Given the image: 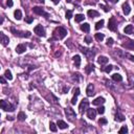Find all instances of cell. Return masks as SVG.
Listing matches in <instances>:
<instances>
[{
    "mask_svg": "<svg viewBox=\"0 0 134 134\" xmlns=\"http://www.w3.org/2000/svg\"><path fill=\"white\" fill-rule=\"evenodd\" d=\"M66 35H67V31L64 27L59 26L54 31V37H55V39H57V40L64 39V38L66 37Z\"/></svg>",
    "mask_w": 134,
    "mask_h": 134,
    "instance_id": "1",
    "label": "cell"
},
{
    "mask_svg": "<svg viewBox=\"0 0 134 134\" xmlns=\"http://www.w3.org/2000/svg\"><path fill=\"white\" fill-rule=\"evenodd\" d=\"M0 106H1V108L4 111H9V112H13V111L15 110V106L12 105V104H9V103H7V102H5L4 100L0 101Z\"/></svg>",
    "mask_w": 134,
    "mask_h": 134,
    "instance_id": "2",
    "label": "cell"
},
{
    "mask_svg": "<svg viewBox=\"0 0 134 134\" xmlns=\"http://www.w3.org/2000/svg\"><path fill=\"white\" fill-rule=\"evenodd\" d=\"M65 114H66V116L68 117V120H70V122H73V120H75V117H77V114H75V112L73 111V109H71V108L67 107L66 109H65Z\"/></svg>",
    "mask_w": 134,
    "mask_h": 134,
    "instance_id": "3",
    "label": "cell"
},
{
    "mask_svg": "<svg viewBox=\"0 0 134 134\" xmlns=\"http://www.w3.org/2000/svg\"><path fill=\"white\" fill-rule=\"evenodd\" d=\"M80 49L82 50V52L84 54L86 57L88 58V59H92L93 57H94V55H95V51L93 49H88V48H84V47H82V46H80Z\"/></svg>",
    "mask_w": 134,
    "mask_h": 134,
    "instance_id": "4",
    "label": "cell"
},
{
    "mask_svg": "<svg viewBox=\"0 0 134 134\" xmlns=\"http://www.w3.org/2000/svg\"><path fill=\"white\" fill-rule=\"evenodd\" d=\"M11 31H12V32L15 35V36H18V37H22V38H29V37L32 36L31 32H18V31H16V29H15L14 27H12Z\"/></svg>",
    "mask_w": 134,
    "mask_h": 134,
    "instance_id": "5",
    "label": "cell"
},
{
    "mask_svg": "<svg viewBox=\"0 0 134 134\" xmlns=\"http://www.w3.org/2000/svg\"><path fill=\"white\" fill-rule=\"evenodd\" d=\"M108 28L112 32H115L116 28H117V23H116V20L114 17L109 19V22H108Z\"/></svg>",
    "mask_w": 134,
    "mask_h": 134,
    "instance_id": "6",
    "label": "cell"
},
{
    "mask_svg": "<svg viewBox=\"0 0 134 134\" xmlns=\"http://www.w3.org/2000/svg\"><path fill=\"white\" fill-rule=\"evenodd\" d=\"M35 34H37L39 37H45V29L42 27V25H37L34 28Z\"/></svg>",
    "mask_w": 134,
    "mask_h": 134,
    "instance_id": "7",
    "label": "cell"
},
{
    "mask_svg": "<svg viewBox=\"0 0 134 134\" xmlns=\"http://www.w3.org/2000/svg\"><path fill=\"white\" fill-rule=\"evenodd\" d=\"M88 106H89V102H88V100H86V98H83L82 102H81V104H80V107H79L80 112L83 113L86 109H88Z\"/></svg>",
    "mask_w": 134,
    "mask_h": 134,
    "instance_id": "8",
    "label": "cell"
},
{
    "mask_svg": "<svg viewBox=\"0 0 134 134\" xmlns=\"http://www.w3.org/2000/svg\"><path fill=\"white\" fill-rule=\"evenodd\" d=\"M32 11H34V13H35V14H37V15H43V16H45V18H48V17H49V15L47 14V13H45L44 9H43L42 7L36 6V7L32 9Z\"/></svg>",
    "mask_w": 134,
    "mask_h": 134,
    "instance_id": "9",
    "label": "cell"
},
{
    "mask_svg": "<svg viewBox=\"0 0 134 134\" xmlns=\"http://www.w3.org/2000/svg\"><path fill=\"white\" fill-rule=\"evenodd\" d=\"M25 50H26V45H25V44L17 45V47H16V52H17V54L21 55V54H23V52H25Z\"/></svg>",
    "mask_w": 134,
    "mask_h": 134,
    "instance_id": "10",
    "label": "cell"
},
{
    "mask_svg": "<svg viewBox=\"0 0 134 134\" xmlns=\"http://www.w3.org/2000/svg\"><path fill=\"white\" fill-rule=\"evenodd\" d=\"M0 39H1V43H2V45L6 46V45L9 44V37L5 36V35H4L3 32H0Z\"/></svg>",
    "mask_w": 134,
    "mask_h": 134,
    "instance_id": "11",
    "label": "cell"
},
{
    "mask_svg": "<svg viewBox=\"0 0 134 134\" xmlns=\"http://www.w3.org/2000/svg\"><path fill=\"white\" fill-rule=\"evenodd\" d=\"M123 46L129 49H134V40H128L125 43H123Z\"/></svg>",
    "mask_w": 134,
    "mask_h": 134,
    "instance_id": "12",
    "label": "cell"
},
{
    "mask_svg": "<svg viewBox=\"0 0 134 134\" xmlns=\"http://www.w3.org/2000/svg\"><path fill=\"white\" fill-rule=\"evenodd\" d=\"M93 90H94V86H93L92 84H89V85L87 86V89H86V93H87L88 97H92V95L94 94Z\"/></svg>",
    "mask_w": 134,
    "mask_h": 134,
    "instance_id": "13",
    "label": "cell"
},
{
    "mask_svg": "<svg viewBox=\"0 0 134 134\" xmlns=\"http://www.w3.org/2000/svg\"><path fill=\"white\" fill-rule=\"evenodd\" d=\"M87 116L88 118H90V120H94L95 116H97V112H95L94 109H88L87 110Z\"/></svg>",
    "mask_w": 134,
    "mask_h": 134,
    "instance_id": "14",
    "label": "cell"
},
{
    "mask_svg": "<svg viewBox=\"0 0 134 134\" xmlns=\"http://www.w3.org/2000/svg\"><path fill=\"white\" fill-rule=\"evenodd\" d=\"M105 103V98L104 97H97L94 101L92 102V104L94 106H100V105H103V104Z\"/></svg>",
    "mask_w": 134,
    "mask_h": 134,
    "instance_id": "15",
    "label": "cell"
},
{
    "mask_svg": "<svg viewBox=\"0 0 134 134\" xmlns=\"http://www.w3.org/2000/svg\"><path fill=\"white\" fill-rule=\"evenodd\" d=\"M133 31H134V26H133V25H131V24L127 25V26L124 28V32H125V34H128V35L132 34Z\"/></svg>",
    "mask_w": 134,
    "mask_h": 134,
    "instance_id": "16",
    "label": "cell"
},
{
    "mask_svg": "<svg viewBox=\"0 0 134 134\" xmlns=\"http://www.w3.org/2000/svg\"><path fill=\"white\" fill-rule=\"evenodd\" d=\"M123 12H124V14H125V15H129V14H130L131 9H130V6H129V4L127 3V2L123 4Z\"/></svg>",
    "mask_w": 134,
    "mask_h": 134,
    "instance_id": "17",
    "label": "cell"
},
{
    "mask_svg": "<svg viewBox=\"0 0 134 134\" xmlns=\"http://www.w3.org/2000/svg\"><path fill=\"white\" fill-rule=\"evenodd\" d=\"M87 15L90 17V18H95V17H98V13L97 11H94V9H89V11L87 12Z\"/></svg>",
    "mask_w": 134,
    "mask_h": 134,
    "instance_id": "18",
    "label": "cell"
},
{
    "mask_svg": "<svg viewBox=\"0 0 134 134\" xmlns=\"http://www.w3.org/2000/svg\"><path fill=\"white\" fill-rule=\"evenodd\" d=\"M97 63L101 65L106 64V63H108V58L104 57V55H101V57H98V59H97Z\"/></svg>",
    "mask_w": 134,
    "mask_h": 134,
    "instance_id": "19",
    "label": "cell"
},
{
    "mask_svg": "<svg viewBox=\"0 0 134 134\" xmlns=\"http://www.w3.org/2000/svg\"><path fill=\"white\" fill-rule=\"evenodd\" d=\"M73 59V62H74V64H75V66L77 67H80V65H81V57L79 55H75L74 57L72 58Z\"/></svg>",
    "mask_w": 134,
    "mask_h": 134,
    "instance_id": "20",
    "label": "cell"
},
{
    "mask_svg": "<svg viewBox=\"0 0 134 134\" xmlns=\"http://www.w3.org/2000/svg\"><path fill=\"white\" fill-rule=\"evenodd\" d=\"M114 120H116V122H124V120H125V116H124L122 113L117 112L115 115V117H114Z\"/></svg>",
    "mask_w": 134,
    "mask_h": 134,
    "instance_id": "21",
    "label": "cell"
},
{
    "mask_svg": "<svg viewBox=\"0 0 134 134\" xmlns=\"http://www.w3.org/2000/svg\"><path fill=\"white\" fill-rule=\"evenodd\" d=\"M14 16L17 20H21L22 19V12L20 11V9H16V11L14 12Z\"/></svg>",
    "mask_w": 134,
    "mask_h": 134,
    "instance_id": "22",
    "label": "cell"
},
{
    "mask_svg": "<svg viewBox=\"0 0 134 134\" xmlns=\"http://www.w3.org/2000/svg\"><path fill=\"white\" fill-rule=\"evenodd\" d=\"M112 80L115 81V82H122V81H123V77L120 74H118V73H114V74L112 75Z\"/></svg>",
    "mask_w": 134,
    "mask_h": 134,
    "instance_id": "23",
    "label": "cell"
},
{
    "mask_svg": "<svg viewBox=\"0 0 134 134\" xmlns=\"http://www.w3.org/2000/svg\"><path fill=\"white\" fill-rule=\"evenodd\" d=\"M81 29H82L83 32H89V31H90V25L88 24V23L82 24V25H81Z\"/></svg>",
    "mask_w": 134,
    "mask_h": 134,
    "instance_id": "24",
    "label": "cell"
},
{
    "mask_svg": "<svg viewBox=\"0 0 134 134\" xmlns=\"http://www.w3.org/2000/svg\"><path fill=\"white\" fill-rule=\"evenodd\" d=\"M57 126H58V127H59L60 129H66V128L68 127L67 124L65 123V122H63V120H58Z\"/></svg>",
    "mask_w": 134,
    "mask_h": 134,
    "instance_id": "25",
    "label": "cell"
},
{
    "mask_svg": "<svg viewBox=\"0 0 134 134\" xmlns=\"http://www.w3.org/2000/svg\"><path fill=\"white\" fill-rule=\"evenodd\" d=\"M75 22H78V23H80V22H82L83 20L85 19V17H84V15H82V14H78V15H75Z\"/></svg>",
    "mask_w": 134,
    "mask_h": 134,
    "instance_id": "26",
    "label": "cell"
},
{
    "mask_svg": "<svg viewBox=\"0 0 134 134\" xmlns=\"http://www.w3.org/2000/svg\"><path fill=\"white\" fill-rule=\"evenodd\" d=\"M4 77H5L7 80H9V81H11V80H13V75H12L11 70H9V69H7V70H5V72H4Z\"/></svg>",
    "mask_w": 134,
    "mask_h": 134,
    "instance_id": "27",
    "label": "cell"
},
{
    "mask_svg": "<svg viewBox=\"0 0 134 134\" xmlns=\"http://www.w3.org/2000/svg\"><path fill=\"white\" fill-rule=\"evenodd\" d=\"M93 69H94V66L91 64H89V65H87V66L85 67V71L86 73H90L91 71H93Z\"/></svg>",
    "mask_w": 134,
    "mask_h": 134,
    "instance_id": "28",
    "label": "cell"
},
{
    "mask_svg": "<svg viewBox=\"0 0 134 134\" xmlns=\"http://www.w3.org/2000/svg\"><path fill=\"white\" fill-rule=\"evenodd\" d=\"M112 69H113V66H112V65H107V66H105V67L102 68L103 71H105V72H107V73H109Z\"/></svg>",
    "mask_w": 134,
    "mask_h": 134,
    "instance_id": "29",
    "label": "cell"
},
{
    "mask_svg": "<svg viewBox=\"0 0 134 134\" xmlns=\"http://www.w3.org/2000/svg\"><path fill=\"white\" fill-rule=\"evenodd\" d=\"M18 120H21V122H23V120H25V118H26V114H25L24 112H19V114H18Z\"/></svg>",
    "mask_w": 134,
    "mask_h": 134,
    "instance_id": "30",
    "label": "cell"
},
{
    "mask_svg": "<svg viewBox=\"0 0 134 134\" xmlns=\"http://www.w3.org/2000/svg\"><path fill=\"white\" fill-rule=\"evenodd\" d=\"M104 20H101V21H98V22H97V24H95V29L97 31H98L100 28H102L103 27V25H104Z\"/></svg>",
    "mask_w": 134,
    "mask_h": 134,
    "instance_id": "31",
    "label": "cell"
},
{
    "mask_svg": "<svg viewBox=\"0 0 134 134\" xmlns=\"http://www.w3.org/2000/svg\"><path fill=\"white\" fill-rule=\"evenodd\" d=\"M49 129H50V131H52V132H57V126H55V123H50L49 124Z\"/></svg>",
    "mask_w": 134,
    "mask_h": 134,
    "instance_id": "32",
    "label": "cell"
},
{
    "mask_svg": "<svg viewBox=\"0 0 134 134\" xmlns=\"http://www.w3.org/2000/svg\"><path fill=\"white\" fill-rule=\"evenodd\" d=\"M105 36H104V34H95V39L97 40V41H103Z\"/></svg>",
    "mask_w": 134,
    "mask_h": 134,
    "instance_id": "33",
    "label": "cell"
},
{
    "mask_svg": "<svg viewBox=\"0 0 134 134\" xmlns=\"http://www.w3.org/2000/svg\"><path fill=\"white\" fill-rule=\"evenodd\" d=\"M128 132V128H127V126H124V127H122L120 129V131H118V133H120V134H124V133H127Z\"/></svg>",
    "mask_w": 134,
    "mask_h": 134,
    "instance_id": "34",
    "label": "cell"
},
{
    "mask_svg": "<svg viewBox=\"0 0 134 134\" xmlns=\"http://www.w3.org/2000/svg\"><path fill=\"white\" fill-rule=\"evenodd\" d=\"M100 7H101V9H103V11H104V12H106V13H108V12L110 11L109 7L106 6V5H104V4H100Z\"/></svg>",
    "mask_w": 134,
    "mask_h": 134,
    "instance_id": "35",
    "label": "cell"
},
{
    "mask_svg": "<svg viewBox=\"0 0 134 134\" xmlns=\"http://www.w3.org/2000/svg\"><path fill=\"white\" fill-rule=\"evenodd\" d=\"M107 123H108L107 120H106V118H104V117L100 118V120H98V124H100V125H106Z\"/></svg>",
    "mask_w": 134,
    "mask_h": 134,
    "instance_id": "36",
    "label": "cell"
},
{
    "mask_svg": "<svg viewBox=\"0 0 134 134\" xmlns=\"http://www.w3.org/2000/svg\"><path fill=\"white\" fill-rule=\"evenodd\" d=\"M85 42L87 43V44H90V43L92 42V38L89 37V36H86L85 37Z\"/></svg>",
    "mask_w": 134,
    "mask_h": 134,
    "instance_id": "37",
    "label": "cell"
},
{
    "mask_svg": "<svg viewBox=\"0 0 134 134\" xmlns=\"http://www.w3.org/2000/svg\"><path fill=\"white\" fill-rule=\"evenodd\" d=\"M32 21H34V18H32V17H26V18H25V22H26V23H32Z\"/></svg>",
    "mask_w": 134,
    "mask_h": 134,
    "instance_id": "38",
    "label": "cell"
},
{
    "mask_svg": "<svg viewBox=\"0 0 134 134\" xmlns=\"http://www.w3.org/2000/svg\"><path fill=\"white\" fill-rule=\"evenodd\" d=\"M72 17V11H67L66 12V18L67 19H70Z\"/></svg>",
    "mask_w": 134,
    "mask_h": 134,
    "instance_id": "39",
    "label": "cell"
},
{
    "mask_svg": "<svg viewBox=\"0 0 134 134\" xmlns=\"http://www.w3.org/2000/svg\"><path fill=\"white\" fill-rule=\"evenodd\" d=\"M73 94H74L75 97H78V95L80 94V88H74V89H73Z\"/></svg>",
    "mask_w": 134,
    "mask_h": 134,
    "instance_id": "40",
    "label": "cell"
},
{
    "mask_svg": "<svg viewBox=\"0 0 134 134\" xmlns=\"http://www.w3.org/2000/svg\"><path fill=\"white\" fill-rule=\"evenodd\" d=\"M106 44H107L108 46H111V45L113 44V39L112 38H109V39L107 40V43H106Z\"/></svg>",
    "mask_w": 134,
    "mask_h": 134,
    "instance_id": "41",
    "label": "cell"
},
{
    "mask_svg": "<svg viewBox=\"0 0 134 134\" xmlns=\"http://www.w3.org/2000/svg\"><path fill=\"white\" fill-rule=\"evenodd\" d=\"M97 112L100 113V114H103V113L105 112V108H104L103 106H102V107H98V109H97Z\"/></svg>",
    "mask_w": 134,
    "mask_h": 134,
    "instance_id": "42",
    "label": "cell"
},
{
    "mask_svg": "<svg viewBox=\"0 0 134 134\" xmlns=\"http://www.w3.org/2000/svg\"><path fill=\"white\" fill-rule=\"evenodd\" d=\"M77 102H78V97L73 95V97H72V100H71V104H72V105H75Z\"/></svg>",
    "mask_w": 134,
    "mask_h": 134,
    "instance_id": "43",
    "label": "cell"
},
{
    "mask_svg": "<svg viewBox=\"0 0 134 134\" xmlns=\"http://www.w3.org/2000/svg\"><path fill=\"white\" fill-rule=\"evenodd\" d=\"M6 3H7V5H9V7H12V6H13V4H14V3H13V0H7Z\"/></svg>",
    "mask_w": 134,
    "mask_h": 134,
    "instance_id": "44",
    "label": "cell"
},
{
    "mask_svg": "<svg viewBox=\"0 0 134 134\" xmlns=\"http://www.w3.org/2000/svg\"><path fill=\"white\" fill-rule=\"evenodd\" d=\"M106 1H108V2H111V3H116V2H118V0H106Z\"/></svg>",
    "mask_w": 134,
    "mask_h": 134,
    "instance_id": "45",
    "label": "cell"
},
{
    "mask_svg": "<svg viewBox=\"0 0 134 134\" xmlns=\"http://www.w3.org/2000/svg\"><path fill=\"white\" fill-rule=\"evenodd\" d=\"M127 55H128L129 58H130V60H131V61H132V62H134V55H129V54H127Z\"/></svg>",
    "mask_w": 134,
    "mask_h": 134,
    "instance_id": "46",
    "label": "cell"
},
{
    "mask_svg": "<svg viewBox=\"0 0 134 134\" xmlns=\"http://www.w3.org/2000/svg\"><path fill=\"white\" fill-rule=\"evenodd\" d=\"M68 90H69V88H68V87H64V88H63V93H67Z\"/></svg>",
    "mask_w": 134,
    "mask_h": 134,
    "instance_id": "47",
    "label": "cell"
},
{
    "mask_svg": "<svg viewBox=\"0 0 134 134\" xmlns=\"http://www.w3.org/2000/svg\"><path fill=\"white\" fill-rule=\"evenodd\" d=\"M0 81H1L2 84H6V82H5V80H4V78H3V77L0 78Z\"/></svg>",
    "mask_w": 134,
    "mask_h": 134,
    "instance_id": "48",
    "label": "cell"
},
{
    "mask_svg": "<svg viewBox=\"0 0 134 134\" xmlns=\"http://www.w3.org/2000/svg\"><path fill=\"white\" fill-rule=\"evenodd\" d=\"M51 1L54 2L55 4H58V3H59V1H60V0H51Z\"/></svg>",
    "mask_w": 134,
    "mask_h": 134,
    "instance_id": "49",
    "label": "cell"
},
{
    "mask_svg": "<svg viewBox=\"0 0 134 134\" xmlns=\"http://www.w3.org/2000/svg\"><path fill=\"white\" fill-rule=\"evenodd\" d=\"M40 2H41V3H44V0H39Z\"/></svg>",
    "mask_w": 134,
    "mask_h": 134,
    "instance_id": "50",
    "label": "cell"
},
{
    "mask_svg": "<svg viewBox=\"0 0 134 134\" xmlns=\"http://www.w3.org/2000/svg\"><path fill=\"white\" fill-rule=\"evenodd\" d=\"M66 1H67V2H70V1H71V0H66Z\"/></svg>",
    "mask_w": 134,
    "mask_h": 134,
    "instance_id": "51",
    "label": "cell"
},
{
    "mask_svg": "<svg viewBox=\"0 0 134 134\" xmlns=\"http://www.w3.org/2000/svg\"><path fill=\"white\" fill-rule=\"evenodd\" d=\"M133 22H134V16H133Z\"/></svg>",
    "mask_w": 134,
    "mask_h": 134,
    "instance_id": "52",
    "label": "cell"
}]
</instances>
